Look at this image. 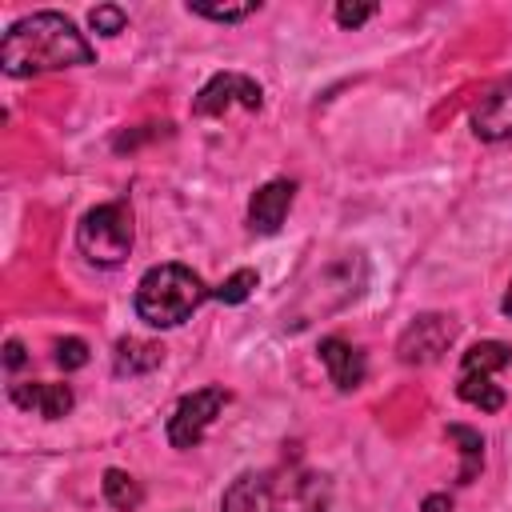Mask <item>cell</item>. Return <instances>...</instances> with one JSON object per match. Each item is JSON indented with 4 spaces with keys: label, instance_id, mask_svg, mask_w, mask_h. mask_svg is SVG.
I'll use <instances>...</instances> for the list:
<instances>
[{
    "label": "cell",
    "instance_id": "6da1fadb",
    "mask_svg": "<svg viewBox=\"0 0 512 512\" xmlns=\"http://www.w3.org/2000/svg\"><path fill=\"white\" fill-rule=\"evenodd\" d=\"M76 64H92V44L64 12L20 16L0 40V68L16 80L76 68Z\"/></svg>",
    "mask_w": 512,
    "mask_h": 512
},
{
    "label": "cell",
    "instance_id": "7a4b0ae2",
    "mask_svg": "<svg viewBox=\"0 0 512 512\" xmlns=\"http://www.w3.org/2000/svg\"><path fill=\"white\" fill-rule=\"evenodd\" d=\"M328 504V476L296 460L240 472L220 496V512H328Z\"/></svg>",
    "mask_w": 512,
    "mask_h": 512
},
{
    "label": "cell",
    "instance_id": "3957f363",
    "mask_svg": "<svg viewBox=\"0 0 512 512\" xmlns=\"http://www.w3.org/2000/svg\"><path fill=\"white\" fill-rule=\"evenodd\" d=\"M208 296V284L188 264H156L136 284V316L152 328H176Z\"/></svg>",
    "mask_w": 512,
    "mask_h": 512
},
{
    "label": "cell",
    "instance_id": "277c9868",
    "mask_svg": "<svg viewBox=\"0 0 512 512\" xmlns=\"http://www.w3.org/2000/svg\"><path fill=\"white\" fill-rule=\"evenodd\" d=\"M132 208L124 200H108V204H96L80 216L76 224V248L88 264L96 268H116L124 264V256L132 252Z\"/></svg>",
    "mask_w": 512,
    "mask_h": 512
},
{
    "label": "cell",
    "instance_id": "5b68a950",
    "mask_svg": "<svg viewBox=\"0 0 512 512\" xmlns=\"http://www.w3.org/2000/svg\"><path fill=\"white\" fill-rule=\"evenodd\" d=\"M512 364V348L500 340H480L464 352L460 372H456V396L480 412H500L504 408V388L492 380V372Z\"/></svg>",
    "mask_w": 512,
    "mask_h": 512
},
{
    "label": "cell",
    "instance_id": "8992f818",
    "mask_svg": "<svg viewBox=\"0 0 512 512\" xmlns=\"http://www.w3.org/2000/svg\"><path fill=\"white\" fill-rule=\"evenodd\" d=\"M228 404V392L224 388H200V392H188L172 416H168V444L172 448H196L204 440V432L212 428V420L224 412Z\"/></svg>",
    "mask_w": 512,
    "mask_h": 512
},
{
    "label": "cell",
    "instance_id": "52a82bcc",
    "mask_svg": "<svg viewBox=\"0 0 512 512\" xmlns=\"http://www.w3.org/2000/svg\"><path fill=\"white\" fill-rule=\"evenodd\" d=\"M452 336H456V324H452L448 316L424 312V316H416V320L400 332L396 356H400L404 364H436V360L448 352Z\"/></svg>",
    "mask_w": 512,
    "mask_h": 512
},
{
    "label": "cell",
    "instance_id": "ba28073f",
    "mask_svg": "<svg viewBox=\"0 0 512 512\" xmlns=\"http://www.w3.org/2000/svg\"><path fill=\"white\" fill-rule=\"evenodd\" d=\"M260 108L264 104V92L252 76H240V72H216L192 100V112L196 116H224L228 108Z\"/></svg>",
    "mask_w": 512,
    "mask_h": 512
},
{
    "label": "cell",
    "instance_id": "9c48e42d",
    "mask_svg": "<svg viewBox=\"0 0 512 512\" xmlns=\"http://www.w3.org/2000/svg\"><path fill=\"white\" fill-rule=\"evenodd\" d=\"M292 200H296V184L292 180H268V184H260L252 192V200H248V228L260 232V236L280 232Z\"/></svg>",
    "mask_w": 512,
    "mask_h": 512
},
{
    "label": "cell",
    "instance_id": "30bf717a",
    "mask_svg": "<svg viewBox=\"0 0 512 512\" xmlns=\"http://www.w3.org/2000/svg\"><path fill=\"white\" fill-rule=\"evenodd\" d=\"M472 132L480 140H512V76L480 96L472 108Z\"/></svg>",
    "mask_w": 512,
    "mask_h": 512
},
{
    "label": "cell",
    "instance_id": "8fae6325",
    "mask_svg": "<svg viewBox=\"0 0 512 512\" xmlns=\"http://www.w3.org/2000/svg\"><path fill=\"white\" fill-rule=\"evenodd\" d=\"M316 352H320V364H324L328 380H332L340 392H352V388L364 384L368 364H364V352H360V348H352V344L340 340V336H324Z\"/></svg>",
    "mask_w": 512,
    "mask_h": 512
},
{
    "label": "cell",
    "instance_id": "7c38bea8",
    "mask_svg": "<svg viewBox=\"0 0 512 512\" xmlns=\"http://www.w3.org/2000/svg\"><path fill=\"white\" fill-rule=\"evenodd\" d=\"M12 400L44 420H60L72 408V388L68 384H12Z\"/></svg>",
    "mask_w": 512,
    "mask_h": 512
},
{
    "label": "cell",
    "instance_id": "4fadbf2b",
    "mask_svg": "<svg viewBox=\"0 0 512 512\" xmlns=\"http://www.w3.org/2000/svg\"><path fill=\"white\" fill-rule=\"evenodd\" d=\"M160 360H164V348H160V344H152V340H136V336L116 340V356H112V364H116V372H120V376L152 372Z\"/></svg>",
    "mask_w": 512,
    "mask_h": 512
},
{
    "label": "cell",
    "instance_id": "5bb4252c",
    "mask_svg": "<svg viewBox=\"0 0 512 512\" xmlns=\"http://www.w3.org/2000/svg\"><path fill=\"white\" fill-rule=\"evenodd\" d=\"M104 500H108L112 508H120V512H132V508L144 500V492H140L136 476H128V472H120V468H108V472H104Z\"/></svg>",
    "mask_w": 512,
    "mask_h": 512
},
{
    "label": "cell",
    "instance_id": "9a60e30c",
    "mask_svg": "<svg viewBox=\"0 0 512 512\" xmlns=\"http://www.w3.org/2000/svg\"><path fill=\"white\" fill-rule=\"evenodd\" d=\"M448 436L464 444V448H460V452H464L460 484H468V480L480 472V464H484V440H480V432H472V428H464V424H452V428H448Z\"/></svg>",
    "mask_w": 512,
    "mask_h": 512
},
{
    "label": "cell",
    "instance_id": "2e32d148",
    "mask_svg": "<svg viewBox=\"0 0 512 512\" xmlns=\"http://www.w3.org/2000/svg\"><path fill=\"white\" fill-rule=\"evenodd\" d=\"M260 284V276H256V268H236L212 296L220 300V304H244L248 296H252V288Z\"/></svg>",
    "mask_w": 512,
    "mask_h": 512
},
{
    "label": "cell",
    "instance_id": "e0dca14e",
    "mask_svg": "<svg viewBox=\"0 0 512 512\" xmlns=\"http://www.w3.org/2000/svg\"><path fill=\"white\" fill-rule=\"evenodd\" d=\"M192 16H204V20H220V24H236V20H248L260 12V4H188Z\"/></svg>",
    "mask_w": 512,
    "mask_h": 512
},
{
    "label": "cell",
    "instance_id": "ac0fdd59",
    "mask_svg": "<svg viewBox=\"0 0 512 512\" xmlns=\"http://www.w3.org/2000/svg\"><path fill=\"white\" fill-rule=\"evenodd\" d=\"M92 28L100 32V36H116V32H124V24H128V12L124 8H116V4H100V8H92Z\"/></svg>",
    "mask_w": 512,
    "mask_h": 512
},
{
    "label": "cell",
    "instance_id": "d6986e66",
    "mask_svg": "<svg viewBox=\"0 0 512 512\" xmlns=\"http://www.w3.org/2000/svg\"><path fill=\"white\" fill-rule=\"evenodd\" d=\"M56 364H60L64 372H72V368H84V364H88V344H84L80 336H68V340H60V344H56Z\"/></svg>",
    "mask_w": 512,
    "mask_h": 512
},
{
    "label": "cell",
    "instance_id": "ffe728a7",
    "mask_svg": "<svg viewBox=\"0 0 512 512\" xmlns=\"http://www.w3.org/2000/svg\"><path fill=\"white\" fill-rule=\"evenodd\" d=\"M372 16H376V4H336V24L340 28H360Z\"/></svg>",
    "mask_w": 512,
    "mask_h": 512
},
{
    "label": "cell",
    "instance_id": "44dd1931",
    "mask_svg": "<svg viewBox=\"0 0 512 512\" xmlns=\"http://www.w3.org/2000/svg\"><path fill=\"white\" fill-rule=\"evenodd\" d=\"M4 352H8V356H4V364H8V368H20V364H24V344H20V340H8V348H4Z\"/></svg>",
    "mask_w": 512,
    "mask_h": 512
},
{
    "label": "cell",
    "instance_id": "7402d4cb",
    "mask_svg": "<svg viewBox=\"0 0 512 512\" xmlns=\"http://www.w3.org/2000/svg\"><path fill=\"white\" fill-rule=\"evenodd\" d=\"M424 512H452V504H448L444 496H428V500H424Z\"/></svg>",
    "mask_w": 512,
    "mask_h": 512
},
{
    "label": "cell",
    "instance_id": "603a6c76",
    "mask_svg": "<svg viewBox=\"0 0 512 512\" xmlns=\"http://www.w3.org/2000/svg\"><path fill=\"white\" fill-rule=\"evenodd\" d=\"M500 308H504V316H512V288H508V296H504V304H500Z\"/></svg>",
    "mask_w": 512,
    "mask_h": 512
}]
</instances>
